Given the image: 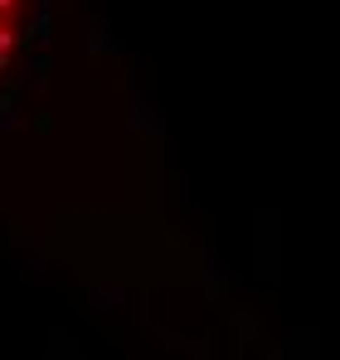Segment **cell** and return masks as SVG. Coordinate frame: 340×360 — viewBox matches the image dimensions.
I'll return each mask as SVG.
<instances>
[{
  "instance_id": "obj_1",
  "label": "cell",
  "mask_w": 340,
  "mask_h": 360,
  "mask_svg": "<svg viewBox=\"0 0 340 360\" xmlns=\"http://www.w3.org/2000/svg\"><path fill=\"white\" fill-rule=\"evenodd\" d=\"M83 30H88V54H93V59H107V54H117V34L107 30V20L88 15V20H83Z\"/></svg>"
},
{
  "instance_id": "obj_2",
  "label": "cell",
  "mask_w": 340,
  "mask_h": 360,
  "mask_svg": "<svg viewBox=\"0 0 340 360\" xmlns=\"http://www.w3.org/2000/svg\"><path fill=\"white\" fill-rule=\"evenodd\" d=\"M30 122V112H25V98L20 93H10L5 103H0V136H10V131H20Z\"/></svg>"
},
{
  "instance_id": "obj_3",
  "label": "cell",
  "mask_w": 340,
  "mask_h": 360,
  "mask_svg": "<svg viewBox=\"0 0 340 360\" xmlns=\"http://www.w3.org/2000/svg\"><path fill=\"white\" fill-rule=\"evenodd\" d=\"M126 127H136V131H141V127H151V131H156V127H161V117H156V112H151L136 93H131V98H126Z\"/></svg>"
},
{
  "instance_id": "obj_4",
  "label": "cell",
  "mask_w": 340,
  "mask_h": 360,
  "mask_svg": "<svg viewBox=\"0 0 340 360\" xmlns=\"http://www.w3.org/2000/svg\"><path fill=\"white\" fill-rule=\"evenodd\" d=\"M25 88H30V93H44V88H49V59H44V54L25 63Z\"/></svg>"
},
{
  "instance_id": "obj_5",
  "label": "cell",
  "mask_w": 340,
  "mask_h": 360,
  "mask_svg": "<svg viewBox=\"0 0 340 360\" xmlns=\"http://www.w3.org/2000/svg\"><path fill=\"white\" fill-rule=\"evenodd\" d=\"M88 302H98V307H122V302H126V292H122V288H93V292H88Z\"/></svg>"
},
{
  "instance_id": "obj_6",
  "label": "cell",
  "mask_w": 340,
  "mask_h": 360,
  "mask_svg": "<svg viewBox=\"0 0 340 360\" xmlns=\"http://www.w3.org/2000/svg\"><path fill=\"white\" fill-rule=\"evenodd\" d=\"M204 283H209V288H228V283H233V273H224V263H214V258H209V268H204Z\"/></svg>"
},
{
  "instance_id": "obj_7",
  "label": "cell",
  "mask_w": 340,
  "mask_h": 360,
  "mask_svg": "<svg viewBox=\"0 0 340 360\" xmlns=\"http://www.w3.org/2000/svg\"><path fill=\"white\" fill-rule=\"evenodd\" d=\"M15 5H20V0H0V15H10V10H15Z\"/></svg>"
}]
</instances>
